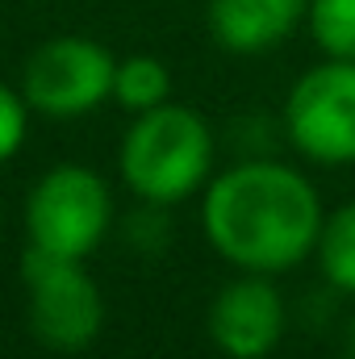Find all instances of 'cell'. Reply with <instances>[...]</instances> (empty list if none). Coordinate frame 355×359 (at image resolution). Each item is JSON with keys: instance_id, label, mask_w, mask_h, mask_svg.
Masks as SVG:
<instances>
[{"instance_id": "cell-2", "label": "cell", "mask_w": 355, "mask_h": 359, "mask_svg": "<svg viewBox=\"0 0 355 359\" xmlns=\"http://www.w3.org/2000/svg\"><path fill=\"white\" fill-rule=\"evenodd\" d=\"M213 130L209 121L188 104H155L147 113H134L117 168L126 188L147 205H180L192 192H205L213 180Z\"/></svg>"}, {"instance_id": "cell-9", "label": "cell", "mask_w": 355, "mask_h": 359, "mask_svg": "<svg viewBox=\"0 0 355 359\" xmlns=\"http://www.w3.org/2000/svg\"><path fill=\"white\" fill-rule=\"evenodd\" d=\"M318 264L330 288L355 297V201H343L335 213H326L318 234Z\"/></svg>"}, {"instance_id": "cell-13", "label": "cell", "mask_w": 355, "mask_h": 359, "mask_svg": "<svg viewBox=\"0 0 355 359\" xmlns=\"http://www.w3.org/2000/svg\"><path fill=\"white\" fill-rule=\"evenodd\" d=\"M347 359H355V322H351V330H347Z\"/></svg>"}, {"instance_id": "cell-3", "label": "cell", "mask_w": 355, "mask_h": 359, "mask_svg": "<svg viewBox=\"0 0 355 359\" xmlns=\"http://www.w3.org/2000/svg\"><path fill=\"white\" fill-rule=\"evenodd\" d=\"M113 226V192L84 163L42 172L25 196L29 247L63 259H88Z\"/></svg>"}, {"instance_id": "cell-1", "label": "cell", "mask_w": 355, "mask_h": 359, "mask_svg": "<svg viewBox=\"0 0 355 359\" xmlns=\"http://www.w3.org/2000/svg\"><path fill=\"white\" fill-rule=\"evenodd\" d=\"M326 209L309 180L276 159H247L205 184L201 230L239 271L280 276L318 251Z\"/></svg>"}, {"instance_id": "cell-10", "label": "cell", "mask_w": 355, "mask_h": 359, "mask_svg": "<svg viewBox=\"0 0 355 359\" xmlns=\"http://www.w3.org/2000/svg\"><path fill=\"white\" fill-rule=\"evenodd\" d=\"M172 96V72L155 55H130L117 63L113 76V100L130 113H147L155 104H168Z\"/></svg>"}, {"instance_id": "cell-5", "label": "cell", "mask_w": 355, "mask_h": 359, "mask_svg": "<svg viewBox=\"0 0 355 359\" xmlns=\"http://www.w3.org/2000/svg\"><path fill=\"white\" fill-rule=\"evenodd\" d=\"M117 59L109 46L84 34H63L42 42L21 72V96L34 113L51 121H76L88 117L113 96Z\"/></svg>"}, {"instance_id": "cell-12", "label": "cell", "mask_w": 355, "mask_h": 359, "mask_svg": "<svg viewBox=\"0 0 355 359\" xmlns=\"http://www.w3.org/2000/svg\"><path fill=\"white\" fill-rule=\"evenodd\" d=\"M29 113L34 109L25 104V96L0 80V163H8L21 151V142L29 134Z\"/></svg>"}, {"instance_id": "cell-6", "label": "cell", "mask_w": 355, "mask_h": 359, "mask_svg": "<svg viewBox=\"0 0 355 359\" xmlns=\"http://www.w3.org/2000/svg\"><path fill=\"white\" fill-rule=\"evenodd\" d=\"M284 134L288 142L322 163L347 168L355 163V63L326 59L309 67L284 100Z\"/></svg>"}, {"instance_id": "cell-4", "label": "cell", "mask_w": 355, "mask_h": 359, "mask_svg": "<svg viewBox=\"0 0 355 359\" xmlns=\"http://www.w3.org/2000/svg\"><path fill=\"white\" fill-rule=\"evenodd\" d=\"M21 280H25L34 339L59 355L88 351L105 326V297L88 276L84 259H63L29 247L21 259Z\"/></svg>"}, {"instance_id": "cell-11", "label": "cell", "mask_w": 355, "mask_h": 359, "mask_svg": "<svg viewBox=\"0 0 355 359\" xmlns=\"http://www.w3.org/2000/svg\"><path fill=\"white\" fill-rule=\"evenodd\" d=\"M305 25L326 59L355 63V0H309Z\"/></svg>"}, {"instance_id": "cell-7", "label": "cell", "mask_w": 355, "mask_h": 359, "mask_svg": "<svg viewBox=\"0 0 355 359\" xmlns=\"http://www.w3.org/2000/svg\"><path fill=\"white\" fill-rule=\"evenodd\" d=\"M288 330L284 292L272 276L243 271L209 305V339L226 359H267Z\"/></svg>"}, {"instance_id": "cell-8", "label": "cell", "mask_w": 355, "mask_h": 359, "mask_svg": "<svg viewBox=\"0 0 355 359\" xmlns=\"http://www.w3.org/2000/svg\"><path fill=\"white\" fill-rule=\"evenodd\" d=\"M309 17V0H209V34L230 55H267Z\"/></svg>"}]
</instances>
